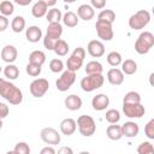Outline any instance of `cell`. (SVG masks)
I'll use <instances>...</instances> for the list:
<instances>
[{"instance_id": "cell-33", "label": "cell", "mask_w": 154, "mask_h": 154, "mask_svg": "<svg viewBox=\"0 0 154 154\" xmlns=\"http://www.w3.org/2000/svg\"><path fill=\"white\" fill-rule=\"evenodd\" d=\"M13 11H14V6H13V4L11 1L4 0V1L0 2V13L1 14L8 17V16H11L13 13Z\"/></svg>"}, {"instance_id": "cell-52", "label": "cell", "mask_w": 154, "mask_h": 154, "mask_svg": "<svg viewBox=\"0 0 154 154\" xmlns=\"http://www.w3.org/2000/svg\"><path fill=\"white\" fill-rule=\"evenodd\" d=\"M2 81H4V79H2V78H1V77H0V84H1V83H2Z\"/></svg>"}, {"instance_id": "cell-47", "label": "cell", "mask_w": 154, "mask_h": 154, "mask_svg": "<svg viewBox=\"0 0 154 154\" xmlns=\"http://www.w3.org/2000/svg\"><path fill=\"white\" fill-rule=\"evenodd\" d=\"M58 153H59V154H72L73 150H72L71 148H69V147H61V148L58 150Z\"/></svg>"}, {"instance_id": "cell-27", "label": "cell", "mask_w": 154, "mask_h": 154, "mask_svg": "<svg viewBox=\"0 0 154 154\" xmlns=\"http://www.w3.org/2000/svg\"><path fill=\"white\" fill-rule=\"evenodd\" d=\"M82 65H83V60L79 59V58H77V57H75V55H72V54H71V57H70V58L67 59V61H66L67 70L73 71V72L78 71V70L82 67Z\"/></svg>"}, {"instance_id": "cell-43", "label": "cell", "mask_w": 154, "mask_h": 154, "mask_svg": "<svg viewBox=\"0 0 154 154\" xmlns=\"http://www.w3.org/2000/svg\"><path fill=\"white\" fill-rule=\"evenodd\" d=\"M72 55L79 58V59H82V60H84V58H85V51H84L83 47H77V48H75Z\"/></svg>"}, {"instance_id": "cell-32", "label": "cell", "mask_w": 154, "mask_h": 154, "mask_svg": "<svg viewBox=\"0 0 154 154\" xmlns=\"http://www.w3.org/2000/svg\"><path fill=\"white\" fill-rule=\"evenodd\" d=\"M122 61H123V59H122L120 53H118V52H116V51L108 53V55H107V63H108L111 66L117 67L118 65L122 64Z\"/></svg>"}, {"instance_id": "cell-7", "label": "cell", "mask_w": 154, "mask_h": 154, "mask_svg": "<svg viewBox=\"0 0 154 154\" xmlns=\"http://www.w3.org/2000/svg\"><path fill=\"white\" fill-rule=\"evenodd\" d=\"M49 89V83L46 78H36L30 83V93L34 97H42Z\"/></svg>"}, {"instance_id": "cell-6", "label": "cell", "mask_w": 154, "mask_h": 154, "mask_svg": "<svg viewBox=\"0 0 154 154\" xmlns=\"http://www.w3.org/2000/svg\"><path fill=\"white\" fill-rule=\"evenodd\" d=\"M75 81H76V72L66 70L57 79V82H55L57 89L59 91H66V90H69L71 88V85L75 83Z\"/></svg>"}, {"instance_id": "cell-35", "label": "cell", "mask_w": 154, "mask_h": 154, "mask_svg": "<svg viewBox=\"0 0 154 154\" xmlns=\"http://www.w3.org/2000/svg\"><path fill=\"white\" fill-rule=\"evenodd\" d=\"M105 118H106V120H107L109 124H116V123H118V122L120 120V113H119L118 109L112 108V109H108V111L106 112Z\"/></svg>"}, {"instance_id": "cell-15", "label": "cell", "mask_w": 154, "mask_h": 154, "mask_svg": "<svg viewBox=\"0 0 154 154\" xmlns=\"http://www.w3.org/2000/svg\"><path fill=\"white\" fill-rule=\"evenodd\" d=\"M109 105V99L106 94H97L91 100V106L95 111H105Z\"/></svg>"}, {"instance_id": "cell-4", "label": "cell", "mask_w": 154, "mask_h": 154, "mask_svg": "<svg viewBox=\"0 0 154 154\" xmlns=\"http://www.w3.org/2000/svg\"><path fill=\"white\" fill-rule=\"evenodd\" d=\"M77 126H78V130H79L81 135L85 136V137H89V136L94 135V132L96 131L95 120L90 116H87V114H82V116L78 117Z\"/></svg>"}, {"instance_id": "cell-9", "label": "cell", "mask_w": 154, "mask_h": 154, "mask_svg": "<svg viewBox=\"0 0 154 154\" xmlns=\"http://www.w3.org/2000/svg\"><path fill=\"white\" fill-rule=\"evenodd\" d=\"M123 112L128 118H142L146 113V108L141 102L123 103Z\"/></svg>"}, {"instance_id": "cell-34", "label": "cell", "mask_w": 154, "mask_h": 154, "mask_svg": "<svg viewBox=\"0 0 154 154\" xmlns=\"http://www.w3.org/2000/svg\"><path fill=\"white\" fill-rule=\"evenodd\" d=\"M114 19H116V13L112 10H102L97 16V20H105L108 23H113Z\"/></svg>"}, {"instance_id": "cell-23", "label": "cell", "mask_w": 154, "mask_h": 154, "mask_svg": "<svg viewBox=\"0 0 154 154\" xmlns=\"http://www.w3.org/2000/svg\"><path fill=\"white\" fill-rule=\"evenodd\" d=\"M69 49H70V48H69L67 42H66L65 40H63V38H59V40L55 42L54 47H53L54 53H55L57 55H59V57H65V55L67 54Z\"/></svg>"}, {"instance_id": "cell-38", "label": "cell", "mask_w": 154, "mask_h": 154, "mask_svg": "<svg viewBox=\"0 0 154 154\" xmlns=\"http://www.w3.org/2000/svg\"><path fill=\"white\" fill-rule=\"evenodd\" d=\"M49 69L54 73L61 72L64 70V63H63V60H60V59H52L49 61Z\"/></svg>"}, {"instance_id": "cell-11", "label": "cell", "mask_w": 154, "mask_h": 154, "mask_svg": "<svg viewBox=\"0 0 154 154\" xmlns=\"http://www.w3.org/2000/svg\"><path fill=\"white\" fill-rule=\"evenodd\" d=\"M88 53L93 57V58H100L105 54V46L101 41L99 40H91L88 43Z\"/></svg>"}, {"instance_id": "cell-8", "label": "cell", "mask_w": 154, "mask_h": 154, "mask_svg": "<svg viewBox=\"0 0 154 154\" xmlns=\"http://www.w3.org/2000/svg\"><path fill=\"white\" fill-rule=\"evenodd\" d=\"M95 29L99 38L103 41H111L113 38V29H112V23L105 22V20H96L95 23Z\"/></svg>"}, {"instance_id": "cell-46", "label": "cell", "mask_w": 154, "mask_h": 154, "mask_svg": "<svg viewBox=\"0 0 154 154\" xmlns=\"http://www.w3.org/2000/svg\"><path fill=\"white\" fill-rule=\"evenodd\" d=\"M41 154H55V149L53 147H45L41 149Z\"/></svg>"}, {"instance_id": "cell-20", "label": "cell", "mask_w": 154, "mask_h": 154, "mask_svg": "<svg viewBox=\"0 0 154 154\" xmlns=\"http://www.w3.org/2000/svg\"><path fill=\"white\" fill-rule=\"evenodd\" d=\"M64 103H65V107L67 109H70V111H77V109H79L82 107V99L79 96L75 95V94H71V95H69L65 99Z\"/></svg>"}, {"instance_id": "cell-1", "label": "cell", "mask_w": 154, "mask_h": 154, "mask_svg": "<svg viewBox=\"0 0 154 154\" xmlns=\"http://www.w3.org/2000/svg\"><path fill=\"white\" fill-rule=\"evenodd\" d=\"M0 96L7 100L11 105H19L23 101L22 90L18 87H16L13 83L5 81V79L0 84Z\"/></svg>"}, {"instance_id": "cell-14", "label": "cell", "mask_w": 154, "mask_h": 154, "mask_svg": "<svg viewBox=\"0 0 154 154\" xmlns=\"http://www.w3.org/2000/svg\"><path fill=\"white\" fill-rule=\"evenodd\" d=\"M107 79L112 85H120L124 82V73L120 69H109L107 71Z\"/></svg>"}, {"instance_id": "cell-39", "label": "cell", "mask_w": 154, "mask_h": 154, "mask_svg": "<svg viewBox=\"0 0 154 154\" xmlns=\"http://www.w3.org/2000/svg\"><path fill=\"white\" fill-rule=\"evenodd\" d=\"M137 153L138 154H152L154 153V147L150 142H142L137 147Z\"/></svg>"}, {"instance_id": "cell-28", "label": "cell", "mask_w": 154, "mask_h": 154, "mask_svg": "<svg viewBox=\"0 0 154 154\" xmlns=\"http://www.w3.org/2000/svg\"><path fill=\"white\" fill-rule=\"evenodd\" d=\"M11 28L13 32H22L25 28V19L22 16H16L11 22Z\"/></svg>"}, {"instance_id": "cell-2", "label": "cell", "mask_w": 154, "mask_h": 154, "mask_svg": "<svg viewBox=\"0 0 154 154\" xmlns=\"http://www.w3.org/2000/svg\"><path fill=\"white\" fill-rule=\"evenodd\" d=\"M153 46H154V35L150 31H144L137 37L135 42V51L138 54L143 55L147 54Z\"/></svg>"}, {"instance_id": "cell-5", "label": "cell", "mask_w": 154, "mask_h": 154, "mask_svg": "<svg viewBox=\"0 0 154 154\" xmlns=\"http://www.w3.org/2000/svg\"><path fill=\"white\" fill-rule=\"evenodd\" d=\"M149 22H150V13L146 10H140L129 18V26L134 30H141Z\"/></svg>"}, {"instance_id": "cell-16", "label": "cell", "mask_w": 154, "mask_h": 154, "mask_svg": "<svg viewBox=\"0 0 154 154\" xmlns=\"http://www.w3.org/2000/svg\"><path fill=\"white\" fill-rule=\"evenodd\" d=\"M120 126H122V134H123V136L129 137V138L136 137L138 135V132H140V126L135 122H126V123H124Z\"/></svg>"}, {"instance_id": "cell-40", "label": "cell", "mask_w": 154, "mask_h": 154, "mask_svg": "<svg viewBox=\"0 0 154 154\" xmlns=\"http://www.w3.org/2000/svg\"><path fill=\"white\" fill-rule=\"evenodd\" d=\"M12 153H14V154H29L30 153V147L26 142H18Z\"/></svg>"}, {"instance_id": "cell-29", "label": "cell", "mask_w": 154, "mask_h": 154, "mask_svg": "<svg viewBox=\"0 0 154 154\" xmlns=\"http://www.w3.org/2000/svg\"><path fill=\"white\" fill-rule=\"evenodd\" d=\"M103 67L102 65L96 61V60H91L85 65V73L87 75H91V73H102Z\"/></svg>"}, {"instance_id": "cell-49", "label": "cell", "mask_w": 154, "mask_h": 154, "mask_svg": "<svg viewBox=\"0 0 154 154\" xmlns=\"http://www.w3.org/2000/svg\"><path fill=\"white\" fill-rule=\"evenodd\" d=\"M40 1H42V2L46 4L47 6H54V5L57 4V0H40Z\"/></svg>"}, {"instance_id": "cell-45", "label": "cell", "mask_w": 154, "mask_h": 154, "mask_svg": "<svg viewBox=\"0 0 154 154\" xmlns=\"http://www.w3.org/2000/svg\"><path fill=\"white\" fill-rule=\"evenodd\" d=\"M8 26V19L6 16L4 14H0V32L1 31H5Z\"/></svg>"}, {"instance_id": "cell-22", "label": "cell", "mask_w": 154, "mask_h": 154, "mask_svg": "<svg viewBox=\"0 0 154 154\" xmlns=\"http://www.w3.org/2000/svg\"><path fill=\"white\" fill-rule=\"evenodd\" d=\"M48 8V6L46 5V4H43L42 1H36L35 4H34V6H32V8H31V14L35 17V18H42L43 16H46V13H47V10Z\"/></svg>"}, {"instance_id": "cell-26", "label": "cell", "mask_w": 154, "mask_h": 154, "mask_svg": "<svg viewBox=\"0 0 154 154\" xmlns=\"http://www.w3.org/2000/svg\"><path fill=\"white\" fill-rule=\"evenodd\" d=\"M29 63L38 64L42 66L46 63V54L42 51H32L29 55Z\"/></svg>"}, {"instance_id": "cell-53", "label": "cell", "mask_w": 154, "mask_h": 154, "mask_svg": "<svg viewBox=\"0 0 154 154\" xmlns=\"http://www.w3.org/2000/svg\"><path fill=\"white\" fill-rule=\"evenodd\" d=\"M0 72H1V66H0Z\"/></svg>"}, {"instance_id": "cell-44", "label": "cell", "mask_w": 154, "mask_h": 154, "mask_svg": "<svg viewBox=\"0 0 154 154\" xmlns=\"http://www.w3.org/2000/svg\"><path fill=\"white\" fill-rule=\"evenodd\" d=\"M90 2L93 8H96V10H101L106 6V0H90Z\"/></svg>"}, {"instance_id": "cell-3", "label": "cell", "mask_w": 154, "mask_h": 154, "mask_svg": "<svg viewBox=\"0 0 154 154\" xmlns=\"http://www.w3.org/2000/svg\"><path fill=\"white\" fill-rule=\"evenodd\" d=\"M103 82H105V77L102 76V73L87 75V77L82 78V81H81V88L84 91L89 93V91H93V90L102 87Z\"/></svg>"}, {"instance_id": "cell-41", "label": "cell", "mask_w": 154, "mask_h": 154, "mask_svg": "<svg viewBox=\"0 0 154 154\" xmlns=\"http://www.w3.org/2000/svg\"><path fill=\"white\" fill-rule=\"evenodd\" d=\"M144 134L149 140H154V119H150L144 126Z\"/></svg>"}, {"instance_id": "cell-37", "label": "cell", "mask_w": 154, "mask_h": 154, "mask_svg": "<svg viewBox=\"0 0 154 154\" xmlns=\"http://www.w3.org/2000/svg\"><path fill=\"white\" fill-rule=\"evenodd\" d=\"M141 102V95L137 91H129L123 97V103H136Z\"/></svg>"}, {"instance_id": "cell-13", "label": "cell", "mask_w": 154, "mask_h": 154, "mask_svg": "<svg viewBox=\"0 0 154 154\" xmlns=\"http://www.w3.org/2000/svg\"><path fill=\"white\" fill-rule=\"evenodd\" d=\"M61 34H63V25L60 24V22H54V23L48 24L46 37H48L53 41H58L60 38Z\"/></svg>"}, {"instance_id": "cell-42", "label": "cell", "mask_w": 154, "mask_h": 154, "mask_svg": "<svg viewBox=\"0 0 154 154\" xmlns=\"http://www.w3.org/2000/svg\"><path fill=\"white\" fill-rule=\"evenodd\" d=\"M8 112H10L8 106L6 103H4V102H0V119L6 118L8 116Z\"/></svg>"}, {"instance_id": "cell-36", "label": "cell", "mask_w": 154, "mask_h": 154, "mask_svg": "<svg viewBox=\"0 0 154 154\" xmlns=\"http://www.w3.org/2000/svg\"><path fill=\"white\" fill-rule=\"evenodd\" d=\"M25 71H26V73H28L29 76H31V77H37V76H40V73H41L42 67H41V65H38V64L28 63V65H26V67H25Z\"/></svg>"}, {"instance_id": "cell-25", "label": "cell", "mask_w": 154, "mask_h": 154, "mask_svg": "<svg viewBox=\"0 0 154 154\" xmlns=\"http://www.w3.org/2000/svg\"><path fill=\"white\" fill-rule=\"evenodd\" d=\"M122 71L125 75H134L137 71V64L132 59H126L125 61H122Z\"/></svg>"}, {"instance_id": "cell-21", "label": "cell", "mask_w": 154, "mask_h": 154, "mask_svg": "<svg viewBox=\"0 0 154 154\" xmlns=\"http://www.w3.org/2000/svg\"><path fill=\"white\" fill-rule=\"evenodd\" d=\"M106 134H107V137L112 141H118L123 137V134H122V126L120 125H117L116 124H112L107 128L106 130Z\"/></svg>"}, {"instance_id": "cell-24", "label": "cell", "mask_w": 154, "mask_h": 154, "mask_svg": "<svg viewBox=\"0 0 154 154\" xmlns=\"http://www.w3.org/2000/svg\"><path fill=\"white\" fill-rule=\"evenodd\" d=\"M63 22H64V24L67 26V28H75V26H77V24H78V16L75 13V12H72V11H67L64 16H63Z\"/></svg>"}, {"instance_id": "cell-10", "label": "cell", "mask_w": 154, "mask_h": 154, "mask_svg": "<svg viewBox=\"0 0 154 154\" xmlns=\"http://www.w3.org/2000/svg\"><path fill=\"white\" fill-rule=\"evenodd\" d=\"M41 140L47 143V144H51V146H55V144H59L60 141H61V137L59 135V132L53 129V128H43L41 130Z\"/></svg>"}, {"instance_id": "cell-48", "label": "cell", "mask_w": 154, "mask_h": 154, "mask_svg": "<svg viewBox=\"0 0 154 154\" xmlns=\"http://www.w3.org/2000/svg\"><path fill=\"white\" fill-rule=\"evenodd\" d=\"M32 0H13V2H16L19 6H28Z\"/></svg>"}, {"instance_id": "cell-51", "label": "cell", "mask_w": 154, "mask_h": 154, "mask_svg": "<svg viewBox=\"0 0 154 154\" xmlns=\"http://www.w3.org/2000/svg\"><path fill=\"white\" fill-rule=\"evenodd\" d=\"M2 128V119H0V129Z\"/></svg>"}, {"instance_id": "cell-31", "label": "cell", "mask_w": 154, "mask_h": 154, "mask_svg": "<svg viewBox=\"0 0 154 154\" xmlns=\"http://www.w3.org/2000/svg\"><path fill=\"white\" fill-rule=\"evenodd\" d=\"M4 75L8 79H17L18 76H19V69L13 64H8L4 69Z\"/></svg>"}, {"instance_id": "cell-18", "label": "cell", "mask_w": 154, "mask_h": 154, "mask_svg": "<svg viewBox=\"0 0 154 154\" xmlns=\"http://www.w3.org/2000/svg\"><path fill=\"white\" fill-rule=\"evenodd\" d=\"M77 16H78V18H81L83 20H90L94 18L95 11H94L93 6H90L88 4H83L77 8Z\"/></svg>"}, {"instance_id": "cell-19", "label": "cell", "mask_w": 154, "mask_h": 154, "mask_svg": "<svg viewBox=\"0 0 154 154\" xmlns=\"http://www.w3.org/2000/svg\"><path fill=\"white\" fill-rule=\"evenodd\" d=\"M25 36H26V40L29 42L36 43V42H38L42 38V30L38 26H36V25H31V26H29L26 29Z\"/></svg>"}, {"instance_id": "cell-12", "label": "cell", "mask_w": 154, "mask_h": 154, "mask_svg": "<svg viewBox=\"0 0 154 154\" xmlns=\"http://www.w3.org/2000/svg\"><path fill=\"white\" fill-rule=\"evenodd\" d=\"M17 55H18V52H17V48L12 45H6L2 49H1V59L7 63V64H12L16 61L17 59Z\"/></svg>"}, {"instance_id": "cell-17", "label": "cell", "mask_w": 154, "mask_h": 154, "mask_svg": "<svg viewBox=\"0 0 154 154\" xmlns=\"http://www.w3.org/2000/svg\"><path fill=\"white\" fill-rule=\"evenodd\" d=\"M76 129H77V123L72 118H65L60 123V131L63 135L71 136L76 131Z\"/></svg>"}, {"instance_id": "cell-50", "label": "cell", "mask_w": 154, "mask_h": 154, "mask_svg": "<svg viewBox=\"0 0 154 154\" xmlns=\"http://www.w3.org/2000/svg\"><path fill=\"white\" fill-rule=\"evenodd\" d=\"M75 1H77V0H64V2H67V4H72Z\"/></svg>"}, {"instance_id": "cell-30", "label": "cell", "mask_w": 154, "mask_h": 154, "mask_svg": "<svg viewBox=\"0 0 154 154\" xmlns=\"http://www.w3.org/2000/svg\"><path fill=\"white\" fill-rule=\"evenodd\" d=\"M63 18V13L59 8H51L46 13V19L48 23H54V22H60Z\"/></svg>"}]
</instances>
